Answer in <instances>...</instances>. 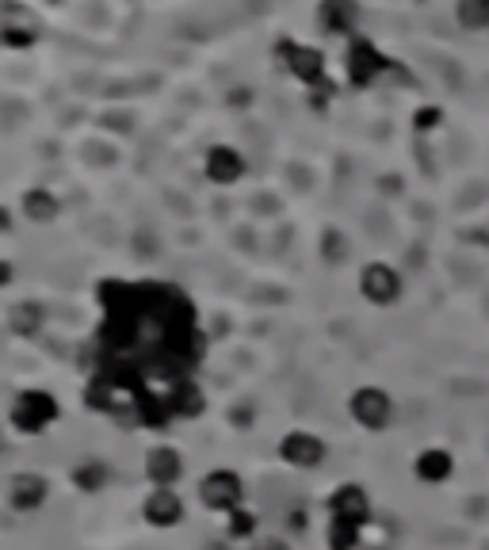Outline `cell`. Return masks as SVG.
I'll return each mask as SVG.
<instances>
[{"mask_svg":"<svg viewBox=\"0 0 489 550\" xmlns=\"http://www.w3.org/2000/svg\"><path fill=\"white\" fill-rule=\"evenodd\" d=\"M58 421H62V402H58V394L46 390V386H27V390H20V394L12 398V405H8V428H12L16 436H27V440L46 436Z\"/></svg>","mask_w":489,"mask_h":550,"instance_id":"6da1fadb","label":"cell"},{"mask_svg":"<svg viewBox=\"0 0 489 550\" xmlns=\"http://www.w3.org/2000/svg\"><path fill=\"white\" fill-rule=\"evenodd\" d=\"M348 417L356 428L363 432H371V436H379V432H390L394 421H398V402H394V394L386 390V386H375V382H363L356 386L352 394H348Z\"/></svg>","mask_w":489,"mask_h":550,"instance_id":"7a4b0ae2","label":"cell"},{"mask_svg":"<svg viewBox=\"0 0 489 550\" xmlns=\"http://www.w3.org/2000/svg\"><path fill=\"white\" fill-rule=\"evenodd\" d=\"M245 478L230 470V466H214L207 470L203 478H199V486H195V497H199V505L207 508V512H218V516H226V512H234V508L245 505Z\"/></svg>","mask_w":489,"mask_h":550,"instance_id":"3957f363","label":"cell"},{"mask_svg":"<svg viewBox=\"0 0 489 550\" xmlns=\"http://www.w3.org/2000/svg\"><path fill=\"white\" fill-rule=\"evenodd\" d=\"M276 455L283 466L302 470V474H314V470H321L325 459H329V444L321 440L318 432H310V428H291V432L279 436Z\"/></svg>","mask_w":489,"mask_h":550,"instance_id":"277c9868","label":"cell"},{"mask_svg":"<svg viewBox=\"0 0 489 550\" xmlns=\"http://www.w3.org/2000/svg\"><path fill=\"white\" fill-rule=\"evenodd\" d=\"M360 295L367 298L371 306H379V310L398 306L405 295L402 272H398L394 264H386V260H371V264H363L360 268Z\"/></svg>","mask_w":489,"mask_h":550,"instance_id":"5b68a950","label":"cell"},{"mask_svg":"<svg viewBox=\"0 0 489 550\" xmlns=\"http://www.w3.org/2000/svg\"><path fill=\"white\" fill-rule=\"evenodd\" d=\"M50 478L39 474V470H16L8 482H4V501L12 512H20V516H35L39 508L50 505Z\"/></svg>","mask_w":489,"mask_h":550,"instance_id":"8992f818","label":"cell"},{"mask_svg":"<svg viewBox=\"0 0 489 550\" xmlns=\"http://www.w3.org/2000/svg\"><path fill=\"white\" fill-rule=\"evenodd\" d=\"M127 417L130 424L142 428V432H169L172 424H176L165 390H153V386H138V390L130 394Z\"/></svg>","mask_w":489,"mask_h":550,"instance_id":"52a82bcc","label":"cell"},{"mask_svg":"<svg viewBox=\"0 0 489 550\" xmlns=\"http://www.w3.org/2000/svg\"><path fill=\"white\" fill-rule=\"evenodd\" d=\"M142 474L149 489H176L188 474V459L176 444H153L142 459Z\"/></svg>","mask_w":489,"mask_h":550,"instance_id":"ba28073f","label":"cell"},{"mask_svg":"<svg viewBox=\"0 0 489 550\" xmlns=\"http://www.w3.org/2000/svg\"><path fill=\"white\" fill-rule=\"evenodd\" d=\"M142 520L153 531H176L188 520V501L180 497V489H149L142 497Z\"/></svg>","mask_w":489,"mask_h":550,"instance_id":"9c48e42d","label":"cell"},{"mask_svg":"<svg viewBox=\"0 0 489 550\" xmlns=\"http://www.w3.org/2000/svg\"><path fill=\"white\" fill-rule=\"evenodd\" d=\"M371 512H375V505H371V493H367V486H360V482H341V486L329 489V497H325V516L329 520H352V524H371Z\"/></svg>","mask_w":489,"mask_h":550,"instance_id":"30bf717a","label":"cell"},{"mask_svg":"<svg viewBox=\"0 0 489 550\" xmlns=\"http://www.w3.org/2000/svg\"><path fill=\"white\" fill-rule=\"evenodd\" d=\"M455 451L451 447H440V444H428L421 447L417 455H413V463H409V474L421 482V486L436 489V486H447L451 478H455Z\"/></svg>","mask_w":489,"mask_h":550,"instance_id":"8fae6325","label":"cell"},{"mask_svg":"<svg viewBox=\"0 0 489 550\" xmlns=\"http://www.w3.org/2000/svg\"><path fill=\"white\" fill-rule=\"evenodd\" d=\"M165 398H169V409L176 421H199L207 413V390L199 386V379L184 375V379H172L165 386Z\"/></svg>","mask_w":489,"mask_h":550,"instance_id":"7c38bea8","label":"cell"},{"mask_svg":"<svg viewBox=\"0 0 489 550\" xmlns=\"http://www.w3.org/2000/svg\"><path fill=\"white\" fill-rule=\"evenodd\" d=\"M203 176L214 188H234L245 176V153L234 146H211L207 157H203Z\"/></svg>","mask_w":489,"mask_h":550,"instance_id":"4fadbf2b","label":"cell"},{"mask_svg":"<svg viewBox=\"0 0 489 550\" xmlns=\"http://www.w3.org/2000/svg\"><path fill=\"white\" fill-rule=\"evenodd\" d=\"M279 58H283V69L302 81V85H318L325 77V58H321L314 46L302 43H279Z\"/></svg>","mask_w":489,"mask_h":550,"instance_id":"5bb4252c","label":"cell"},{"mask_svg":"<svg viewBox=\"0 0 489 550\" xmlns=\"http://www.w3.org/2000/svg\"><path fill=\"white\" fill-rule=\"evenodd\" d=\"M386 69V58L379 54V46L367 39H352L348 46V81L356 88H367L379 73Z\"/></svg>","mask_w":489,"mask_h":550,"instance_id":"9a60e30c","label":"cell"},{"mask_svg":"<svg viewBox=\"0 0 489 550\" xmlns=\"http://www.w3.org/2000/svg\"><path fill=\"white\" fill-rule=\"evenodd\" d=\"M111 478H115V470H111V463L100 459V455H85V459H77V463L69 466V482H73V489H81L88 497L104 493V489L111 486Z\"/></svg>","mask_w":489,"mask_h":550,"instance_id":"2e32d148","label":"cell"},{"mask_svg":"<svg viewBox=\"0 0 489 550\" xmlns=\"http://www.w3.org/2000/svg\"><path fill=\"white\" fill-rule=\"evenodd\" d=\"M318 23L329 35H352L360 23V8H356V0H321Z\"/></svg>","mask_w":489,"mask_h":550,"instance_id":"e0dca14e","label":"cell"},{"mask_svg":"<svg viewBox=\"0 0 489 550\" xmlns=\"http://www.w3.org/2000/svg\"><path fill=\"white\" fill-rule=\"evenodd\" d=\"M256 535H260V516L249 505L234 508L222 516V539L234 543V547H249Z\"/></svg>","mask_w":489,"mask_h":550,"instance_id":"ac0fdd59","label":"cell"},{"mask_svg":"<svg viewBox=\"0 0 489 550\" xmlns=\"http://www.w3.org/2000/svg\"><path fill=\"white\" fill-rule=\"evenodd\" d=\"M20 211L27 222H35V226H43V222H54L58 218V211H62V203H58V195L46 188H31L27 195H23Z\"/></svg>","mask_w":489,"mask_h":550,"instance_id":"d6986e66","label":"cell"},{"mask_svg":"<svg viewBox=\"0 0 489 550\" xmlns=\"http://www.w3.org/2000/svg\"><path fill=\"white\" fill-rule=\"evenodd\" d=\"M363 531L367 528L352 520H325V550H360Z\"/></svg>","mask_w":489,"mask_h":550,"instance_id":"ffe728a7","label":"cell"},{"mask_svg":"<svg viewBox=\"0 0 489 550\" xmlns=\"http://www.w3.org/2000/svg\"><path fill=\"white\" fill-rule=\"evenodd\" d=\"M455 16L467 31H486L489 27V0H459Z\"/></svg>","mask_w":489,"mask_h":550,"instance_id":"44dd1931","label":"cell"},{"mask_svg":"<svg viewBox=\"0 0 489 550\" xmlns=\"http://www.w3.org/2000/svg\"><path fill=\"white\" fill-rule=\"evenodd\" d=\"M241 550H291V539H283V535H256L253 543Z\"/></svg>","mask_w":489,"mask_h":550,"instance_id":"7402d4cb","label":"cell"},{"mask_svg":"<svg viewBox=\"0 0 489 550\" xmlns=\"http://www.w3.org/2000/svg\"><path fill=\"white\" fill-rule=\"evenodd\" d=\"M287 528H291V531H306V528H310V524H306V512H302V508L287 512Z\"/></svg>","mask_w":489,"mask_h":550,"instance_id":"603a6c76","label":"cell"},{"mask_svg":"<svg viewBox=\"0 0 489 550\" xmlns=\"http://www.w3.org/2000/svg\"><path fill=\"white\" fill-rule=\"evenodd\" d=\"M12 275H16V268H12L8 260H0V287H8V283H12Z\"/></svg>","mask_w":489,"mask_h":550,"instance_id":"cb8c5ba5","label":"cell"},{"mask_svg":"<svg viewBox=\"0 0 489 550\" xmlns=\"http://www.w3.org/2000/svg\"><path fill=\"white\" fill-rule=\"evenodd\" d=\"M417 119H421V123H417V127H436V123H432V119H436V111H421V115H417Z\"/></svg>","mask_w":489,"mask_h":550,"instance_id":"d4e9b609","label":"cell"},{"mask_svg":"<svg viewBox=\"0 0 489 550\" xmlns=\"http://www.w3.org/2000/svg\"><path fill=\"white\" fill-rule=\"evenodd\" d=\"M203 550H241V547H234V543H226V539H218V543H207Z\"/></svg>","mask_w":489,"mask_h":550,"instance_id":"484cf974","label":"cell"},{"mask_svg":"<svg viewBox=\"0 0 489 550\" xmlns=\"http://www.w3.org/2000/svg\"><path fill=\"white\" fill-rule=\"evenodd\" d=\"M0 444H4V440H0Z\"/></svg>","mask_w":489,"mask_h":550,"instance_id":"4316f807","label":"cell"}]
</instances>
